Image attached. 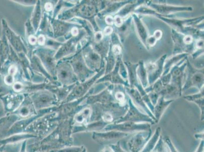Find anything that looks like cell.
Here are the masks:
<instances>
[{"label": "cell", "mask_w": 204, "mask_h": 152, "mask_svg": "<svg viewBox=\"0 0 204 152\" xmlns=\"http://www.w3.org/2000/svg\"><path fill=\"white\" fill-rule=\"evenodd\" d=\"M17 69L15 65H11L9 69V75L4 79V81L8 85H11L14 82V76L17 73Z\"/></svg>", "instance_id": "1"}, {"label": "cell", "mask_w": 204, "mask_h": 152, "mask_svg": "<svg viewBox=\"0 0 204 152\" xmlns=\"http://www.w3.org/2000/svg\"><path fill=\"white\" fill-rule=\"evenodd\" d=\"M89 109L86 108V109H84V110L83 111H82L81 112L79 113L76 116L77 117V119H76L77 121L78 122H82L84 120H83L84 118L85 117V118L86 117V116H85V115L87 116L89 113Z\"/></svg>", "instance_id": "2"}, {"label": "cell", "mask_w": 204, "mask_h": 152, "mask_svg": "<svg viewBox=\"0 0 204 152\" xmlns=\"http://www.w3.org/2000/svg\"><path fill=\"white\" fill-rule=\"evenodd\" d=\"M23 85L20 82H16L13 85V89L16 92H20L23 89Z\"/></svg>", "instance_id": "3"}, {"label": "cell", "mask_w": 204, "mask_h": 152, "mask_svg": "<svg viewBox=\"0 0 204 152\" xmlns=\"http://www.w3.org/2000/svg\"><path fill=\"white\" fill-rule=\"evenodd\" d=\"M37 40H38V43L39 45H44L45 42V38L44 36L41 35L39 36Z\"/></svg>", "instance_id": "4"}, {"label": "cell", "mask_w": 204, "mask_h": 152, "mask_svg": "<svg viewBox=\"0 0 204 152\" xmlns=\"http://www.w3.org/2000/svg\"><path fill=\"white\" fill-rule=\"evenodd\" d=\"M28 41H29L30 43L32 45H35L37 41V39L36 37L34 36L31 35L29 37H28Z\"/></svg>", "instance_id": "5"}, {"label": "cell", "mask_w": 204, "mask_h": 152, "mask_svg": "<svg viewBox=\"0 0 204 152\" xmlns=\"http://www.w3.org/2000/svg\"><path fill=\"white\" fill-rule=\"evenodd\" d=\"M114 22H115V25L118 26H120L121 25H122V19H121V17H120L119 16H116L115 18V19H114Z\"/></svg>", "instance_id": "6"}, {"label": "cell", "mask_w": 204, "mask_h": 152, "mask_svg": "<svg viewBox=\"0 0 204 152\" xmlns=\"http://www.w3.org/2000/svg\"><path fill=\"white\" fill-rule=\"evenodd\" d=\"M103 38V34L101 32H99L95 34V40L97 42L101 41Z\"/></svg>", "instance_id": "7"}, {"label": "cell", "mask_w": 204, "mask_h": 152, "mask_svg": "<svg viewBox=\"0 0 204 152\" xmlns=\"http://www.w3.org/2000/svg\"><path fill=\"white\" fill-rule=\"evenodd\" d=\"M114 53L116 55L119 54L120 53L121 51V48L119 46H115L113 47V49Z\"/></svg>", "instance_id": "8"}, {"label": "cell", "mask_w": 204, "mask_h": 152, "mask_svg": "<svg viewBox=\"0 0 204 152\" xmlns=\"http://www.w3.org/2000/svg\"><path fill=\"white\" fill-rule=\"evenodd\" d=\"M162 32L160 31H156L154 32L153 37L155 38V39H156V40H157L160 39V38H161V37H162Z\"/></svg>", "instance_id": "9"}, {"label": "cell", "mask_w": 204, "mask_h": 152, "mask_svg": "<svg viewBox=\"0 0 204 152\" xmlns=\"http://www.w3.org/2000/svg\"><path fill=\"white\" fill-rule=\"evenodd\" d=\"M112 28L110 27V26H108L107 27H106L105 28V30H104V34L106 35H110L112 32Z\"/></svg>", "instance_id": "10"}, {"label": "cell", "mask_w": 204, "mask_h": 152, "mask_svg": "<svg viewBox=\"0 0 204 152\" xmlns=\"http://www.w3.org/2000/svg\"><path fill=\"white\" fill-rule=\"evenodd\" d=\"M53 4L50 3H47L45 5V9L47 11H50L53 9Z\"/></svg>", "instance_id": "11"}, {"label": "cell", "mask_w": 204, "mask_h": 152, "mask_svg": "<svg viewBox=\"0 0 204 152\" xmlns=\"http://www.w3.org/2000/svg\"><path fill=\"white\" fill-rule=\"evenodd\" d=\"M105 20H106V22H107V24L110 25H112L113 23V22H114V19H113V18L111 17L110 16H107L106 17Z\"/></svg>", "instance_id": "12"}, {"label": "cell", "mask_w": 204, "mask_h": 152, "mask_svg": "<svg viewBox=\"0 0 204 152\" xmlns=\"http://www.w3.org/2000/svg\"><path fill=\"white\" fill-rule=\"evenodd\" d=\"M71 33L73 36H77L78 34V29L77 27H73L71 30Z\"/></svg>", "instance_id": "13"}, {"label": "cell", "mask_w": 204, "mask_h": 152, "mask_svg": "<svg viewBox=\"0 0 204 152\" xmlns=\"http://www.w3.org/2000/svg\"><path fill=\"white\" fill-rule=\"evenodd\" d=\"M192 40V39L191 37L188 36H186L185 38H184V42L185 43L189 44V43H191V42Z\"/></svg>", "instance_id": "14"}, {"label": "cell", "mask_w": 204, "mask_h": 152, "mask_svg": "<svg viewBox=\"0 0 204 152\" xmlns=\"http://www.w3.org/2000/svg\"><path fill=\"white\" fill-rule=\"evenodd\" d=\"M116 98L119 101H122L123 100V99H124V95H123L121 93H120V92L117 93L116 95Z\"/></svg>", "instance_id": "15"}]
</instances>
